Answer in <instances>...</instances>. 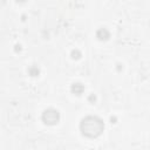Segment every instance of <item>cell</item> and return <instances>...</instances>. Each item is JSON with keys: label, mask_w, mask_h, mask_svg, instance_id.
<instances>
[{"label": "cell", "mask_w": 150, "mask_h": 150, "mask_svg": "<svg viewBox=\"0 0 150 150\" xmlns=\"http://www.w3.org/2000/svg\"><path fill=\"white\" fill-rule=\"evenodd\" d=\"M80 130L83 136H87L89 138H96L102 135L104 130V123L98 116L89 115L81 120Z\"/></svg>", "instance_id": "6da1fadb"}, {"label": "cell", "mask_w": 150, "mask_h": 150, "mask_svg": "<svg viewBox=\"0 0 150 150\" xmlns=\"http://www.w3.org/2000/svg\"><path fill=\"white\" fill-rule=\"evenodd\" d=\"M60 117H61V116H60L59 110H56V109H54V108H48V109H46V110L42 112V116H41L43 123L47 124V125H55V124H57V123L60 122Z\"/></svg>", "instance_id": "7a4b0ae2"}, {"label": "cell", "mask_w": 150, "mask_h": 150, "mask_svg": "<svg viewBox=\"0 0 150 150\" xmlns=\"http://www.w3.org/2000/svg\"><path fill=\"white\" fill-rule=\"evenodd\" d=\"M96 38H97L100 41H105V40H108V39L110 38V32H109L107 28L102 27V28L97 29V32H96Z\"/></svg>", "instance_id": "3957f363"}, {"label": "cell", "mask_w": 150, "mask_h": 150, "mask_svg": "<svg viewBox=\"0 0 150 150\" xmlns=\"http://www.w3.org/2000/svg\"><path fill=\"white\" fill-rule=\"evenodd\" d=\"M70 90H71V93L75 94V95H81V94L84 91V86H83L82 83H80V82H75V83L71 84Z\"/></svg>", "instance_id": "277c9868"}, {"label": "cell", "mask_w": 150, "mask_h": 150, "mask_svg": "<svg viewBox=\"0 0 150 150\" xmlns=\"http://www.w3.org/2000/svg\"><path fill=\"white\" fill-rule=\"evenodd\" d=\"M28 73H29V75H30V76H38L40 71H39V69H38L36 67H34V66H33V67H30V68L28 69Z\"/></svg>", "instance_id": "5b68a950"}, {"label": "cell", "mask_w": 150, "mask_h": 150, "mask_svg": "<svg viewBox=\"0 0 150 150\" xmlns=\"http://www.w3.org/2000/svg\"><path fill=\"white\" fill-rule=\"evenodd\" d=\"M80 56H81V53L79 50H73L71 52V57L73 59H76L77 60V59H80Z\"/></svg>", "instance_id": "8992f818"}]
</instances>
